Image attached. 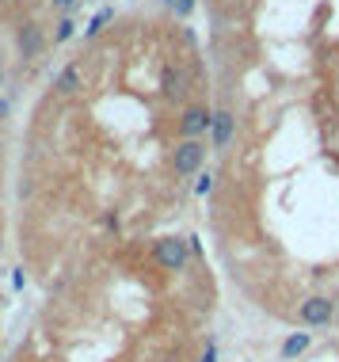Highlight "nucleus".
<instances>
[{
	"instance_id": "20e7f679",
	"label": "nucleus",
	"mask_w": 339,
	"mask_h": 362,
	"mask_svg": "<svg viewBox=\"0 0 339 362\" xmlns=\"http://www.w3.org/2000/svg\"><path fill=\"white\" fill-rule=\"evenodd\" d=\"M210 126H214V111L210 107H187V111L179 115V134L183 138H202V134H210Z\"/></svg>"
},
{
	"instance_id": "423d86ee",
	"label": "nucleus",
	"mask_w": 339,
	"mask_h": 362,
	"mask_svg": "<svg viewBox=\"0 0 339 362\" xmlns=\"http://www.w3.org/2000/svg\"><path fill=\"white\" fill-rule=\"evenodd\" d=\"M160 92H164V100H183L187 95V73L176 69V65H164V73H160Z\"/></svg>"
},
{
	"instance_id": "6e6552de",
	"label": "nucleus",
	"mask_w": 339,
	"mask_h": 362,
	"mask_svg": "<svg viewBox=\"0 0 339 362\" xmlns=\"http://www.w3.org/2000/svg\"><path fill=\"white\" fill-rule=\"evenodd\" d=\"M54 88H57L61 95H76V92L84 88V69H81V65H65V69L57 73Z\"/></svg>"
},
{
	"instance_id": "9d476101",
	"label": "nucleus",
	"mask_w": 339,
	"mask_h": 362,
	"mask_svg": "<svg viewBox=\"0 0 339 362\" xmlns=\"http://www.w3.org/2000/svg\"><path fill=\"white\" fill-rule=\"evenodd\" d=\"M214 183H218V175H214V172H198V180H195V194H198V199L214 194Z\"/></svg>"
},
{
	"instance_id": "a211bd4d",
	"label": "nucleus",
	"mask_w": 339,
	"mask_h": 362,
	"mask_svg": "<svg viewBox=\"0 0 339 362\" xmlns=\"http://www.w3.org/2000/svg\"><path fill=\"white\" fill-rule=\"evenodd\" d=\"M157 362H176V358H157Z\"/></svg>"
},
{
	"instance_id": "f8f14e48",
	"label": "nucleus",
	"mask_w": 339,
	"mask_h": 362,
	"mask_svg": "<svg viewBox=\"0 0 339 362\" xmlns=\"http://www.w3.org/2000/svg\"><path fill=\"white\" fill-rule=\"evenodd\" d=\"M73 31H76V23H73V19H61V23H57V31H54V42H69Z\"/></svg>"
},
{
	"instance_id": "39448f33",
	"label": "nucleus",
	"mask_w": 339,
	"mask_h": 362,
	"mask_svg": "<svg viewBox=\"0 0 339 362\" xmlns=\"http://www.w3.org/2000/svg\"><path fill=\"white\" fill-rule=\"evenodd\" d=\"M232 134H237V115L232 111H214V126H210V145H214V153H225L232 145Z\"/></svg>"
},
{
	"instance_id": "0eeeda50",
	"label": "nucleus",
	"mask_w": 339,
	"mask_h": 362,
	"mask_svg": "<svg viewBox=\"0 0 339 362\" xmlns=\"http://www.w3.org/2000/svg\"><path fill=\"white\" fill-rule=\"evenodd\" d=\"M19 54H23L27 62L42 54V27H38V23H23V27H19Z\"/></svg>"
},
{
	"instance_id": "f257e3e1",
	"label": "nucleus",
	"mask_w": 339,
	"mask_h": 362,
	"mask_svg": "<svg viewBox=\"0 0 339 362\" xmlns=\"http://www.w3.org/2000/svg\"><path fill=\"white\" fill-rule=\"evenodd\" d=\"M206 153L210 149L202 138H183L176 149H172V172L183 175V180H187V175H198L202 164H206Z\"/></svg>"
},
{
	"instance_id": "f03ea898",
	"label": "nucleus",
	"mask_w": 339,
	"mask_h": 362,
	"mask_svg": "<svg viewBox=\"0 0 339 362\" xmlns=\"http://www.w3.org/2000/svg\"><path fill=\"white\" fill-rule=\"evenodd\" d=\"M191 240L187 237H164L157 240V248H153V263H157L160 271H183L191 263Z\"/></svg>"
},
{
	"instance_id": "7ed1b4c3",
	"label": "nucleus",
	"mask_w": 339,
	"mask_h": 362,
	"mask_svg": "<svg viewBox=\"0 0 339 362\" xmlns=\"http://www.w3.org/2000/svg\"><path fill=\"white\" fill-rule=\"evenodd\" d=\"M297 320L305 328H328L335 320V301L328 293H309L302 305H297Z\"/></svg>"
},
{
	"instance_id": "1a4fd4ad",
	"label": "nucleus",
	"mask_w": 339,
	"mask_h": 362,
	"mask_svg": "<svg viewBox=\"0 0 339 362\" xmlns=\"http://www.w3.org/2000/svg\"><path fill=\"white\" fill-rule=\"evenodd\" d=\"M313 347V332H290L282 339V358H302Z\"/></svg>"
},
{
	"instance_id": "9b49d317",
	"label": "nucleus",
	"mask_w": 339,
	"mask_h": 362,
	"mask_svg": "<svg viewBox=\"0 0 339 362\" xmlns=\"http://www.w3.org/2000/svg\"><path fill=\"white\" fill-rule=\"evenodd\" d=\"M111 19H114V8H103V12H100V16H95L92 23H88V31H84V35H88V38H92V35H100L103 27L111 23Z\"/></svg>"
},
{
	"instance_id": "2eb2a0df",
	"label": "nucleus",
	"mask_w": 339,
	"mask_h": 362,
	"mask_svg": "<svg viewBox=\"0 0 339 362\" xmlns=\"http://www.w3.org/2000/svg\"><path fill=\"white\" fill-rule=\"evenodd\" d=\"M12 286H16V290H23V286H27V271H23V267H16V275H12Z\"/></svg>"
},
{
	"instance_id": "f3484780",
	"label": "nucleus",
	"mask_w": 339,
	"mask_h": 362,
	"mask_svg": "<svg viewBox=\"0 0 339 362\" xmlns=\"http://www.w3.org/2000/svg\"><path fill=\"white\" fill-rule=\"evenodd\" d=\"M0 119H8V103L4 100H0Z\"/></svg>"
},
{
	"instance_id": "dca6fc26",
	"label": "nucleus",
	"mask_w": 339,
	"mask_h": 362,
	"mask_svg": "<svg viewBox=\"0 0 339 362\" xmlns=\"http://www.w3.org/2000/svg\"><path fill=\"white\" fill-rule=\"evenodd\" d=\"M54 4H57V8H65V12H69V8L76 4V0H54Z\"/></svg>"
},
{
	"instance_id": "ddd939ff",
	"label": "nucleus",
	"mask_w": 339,
	"mask_h": 362,
	"mask_svg": "<svg viewBox=\"0 0 339 362\" xmlns=\"http://www.w3.org/2000/svg\"><path fill=\"white\" fill-rule=\"evenodd\" d=\"M168 8L176 16H191V8H195V0H168Z\"/></svg>"
},
{
	"instance_id": "4468645a",
	"label": "nucleus",
	"mask_w": 339,
	"mask_h": 362,
	"mask_svg": "<svg viewBox=\"0 0 339 362\" xmlns=\"http://www.w3.org/2000/svg\"><path fill=\"white\" fill-rule=\"evenodd\" d=\"M198 362H218V344H214V339L206 344V351H202V358H198Z\"/></svg>"
}]
</instances>
